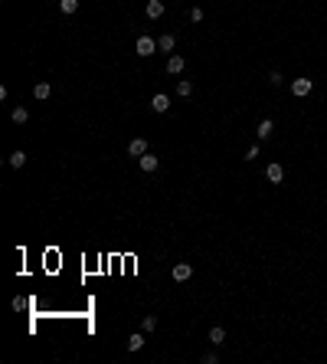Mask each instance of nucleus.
Returning a JSON list of instances; mask_svg holds the SVG:
<instances>
[{"mask_svg": "<svg viewBox=\"0 0 327 364\" xmlns=\"http://www.w3.org/2000/svg\"><path fill=\"white\" fill-rule=\"evenodd\" d=\"M26 161H30V158H26V151H13V155L7 158V164H10V167H17V171H20V167L26 164Z\"/></svg>", "mask_w": 327, "mask_h": 364, "instance_id": "4468645a", "label": "nucleus"}, {"mask_svg": "<svg viewBox=\"0 0 327 364\" xmlns=\"http://www.w3.org/2000/svg\"><path fill=\"white\" fill-rule=\"evenodd\" d=\"M268 86H282V72H278V69H275L272 76H268Z\"/></svg>", "mask_w": 327, "mask_h": 364, "instance_id": "412c9836", "label": "nucleus"}, {"mask_svg": "<svg viewBox=\"0 0 327 364\" xmlns=\"http://www.w3.org/2000/svg\"><path fill=\"white\" fill-rule=\"evenodd\" d=\"M147 151H151V148H147L144 138H131V141H128V158H144Z\"/></svg>", "mask_w": 327, "mask_h": 364, "instance_id": "f03ea898", "label": "nucleus"}, {"mask_svg": "<svg viewBox=\"0 0 327 364\" xmlns=\"http://www.w3.org/2000/svg\"><path fill=\"white\" fill-rule=\"evenodd\" d=\"M10 118H13V121H17V125H26V121H30V112L23 109V105H17V109H13V112H10Z\"/></svg>", "mask_w": 327, "mask_h": 364, "instance_id": "f3484780", "label": "nucleus"}, {"mask_svg": "<svg viewBox=\"0 0 327 364\" xmlns=\"http://www.w3.org/2000/svg\"><path fill=\"white\" fill-rule=\"evenodd\" d=\"M154 328H157V315H144V318H141V331H144V335H151Z\"/></svg>", "mask_w": 327, "mask_h": 364, "instance_id": "a211bd4d", "label": "nucleus"}, {"mask_svg": "<svg viewBox=\"0 0 327 364\" xmlns=\"http://www.w3.org/2000/svg\"><path fill=\"white\" fill-rule=\"evenodd\" d=\"M144 13H147V20H161L164 13H167V7H164V0H147Z\"/></svg>", "mask_w": 327, "mask_h": 364, "instance_id": "20e7f679", "label": "nucleus"}, {"mask_svg": "<svg viewBox=\"0 0 327 364\" xmlns=\"http://www.w3.org/2000/svg\"><path fill=\"white\" fill-rule=\"evenodd\" d=\"M138 164H141V171H144V174H154V171L161 167V158H157V155H151V151H147V155H144V158H138Z\"/></svg>", "mask_w": 327, "mask_h": 364, "instance_id": "39448f33", "label": "nucleus"}, {"mask_svg": "<svg viewBox=\"0 0 327 364\" xmlns=\"http://www.w3.org/2000/svg\"><path fill=\"white\" fill-rule=\"evenodd\" d=\"M272 132H275V121H272V118H262L259 128H255V138H259V141H265V138H272Z\"/></svg>", "mask_w": 327, "mask_h": 364, "instance_id": "9d476101", "label": "nucleus"}, {"mask_svg": "<svg viewBox=\"0 0 327 364\" xmlns=\"http://www.w3.org/2000/svg\"><path fill=\"white\" fill-rule=\"evenodd\" d=\"M177 95H180V99H190V95H193V82H190V79H180V82H177Z\"/></svg>", "mask_w": 327, "mask_h": 364, "instance_id": "2eb2a0df", "label": "nucleus"}, {"mask_svg": "<svg viewBox=\"0 0 327 364\" xmlns=\"http://www.w3.org/2000/svg\"><path fill=\"white\" fill-rule=\"evenodd\" d=\"M311 89H314V82H311V79H294V82H291V95L305 99V95H311Z\"/></svg>", "mask_w": 327, "mask_h": 364, "instance_id": "7ed1b4c3", "label": "nucleus"}, {"mask_svg": "<svg viewBox=\"0 0 327 364\" xmlns=\"http://www.w3.org/2000/svg\"><path fill=\"white\" fill-rule=\"evenodd\" d=\"M206 338H209V344H223V341H226V328H219V325H216V328H209Z\"/></svg>", "mask_w": 327, "mask_h": 364, "instance_id": "dca6fc26", "label": "nucleus"}, {"mask_svg": "<svg viewBox=\"0 0 327 364\" xmlns=\"http://www.w3.org/2000/svg\"><path fill=\"white\" fill-rule=\"evenodd\" d=\"M170 276H174V282H186V279L193 276V266H190V263H177L174 269H170Z\"/></svg>", "mask_w": 327, "mask_h": 364, "instance_id": "423d86ee", "label": "nucleus"}, {"mask_svg": "<svg viewBox=\"0 0 327 364\" xmlns=\"http://www.w3.org/2000/svg\"><path fill=\"white\" fill-rule=\"evenodd\" d=\"M49 95H53V86H49V82H36V86H33V99L46 102Z\"/></svg>", "mask_w": 327, "mask_h": 364, "instance_id": "f8f14e48", "label": "nucleus"}, {"mask_svg": "<svg viewBox=\"0 0 327 364\" xmlns=\"http://www.w3.org/2000/svg\"><path fill=\"white\" fill-rule=\"evenodd\" d=\"M184 66H186L184 56H177V53L167 56V72H170V76H180V72H184Z\"/></svg>", "mask_w": 327, "mask_h": 364, "instance_id": "0eeeda50", "label": "nucleus"}, {"mask_svg": "<svg viewBox=\"0 0 327 364\" xmlns=\"http://www.w3.org/2000/svg\"><path fill=\"white\" fill-rule=\"evenodd\" d=\"M59 10H62V13H76L79 10V0H59Z\"/></svg>", "mask_w": 327, "mask_h": 364, "instance_id": "6ab92c4d", "label": "nucleus"}, {"mask_svg": "<svg viewBox=\"0 0 327 364\" xmlns=\"http://www.w3.org/2000/svg\"><path fill=\"white\" fill-rule=\"evenodd\" d=\"M134 53H138V56H154V53H157V40H151V36H138Z\"/></svg>", "mask_w": 327, "mask_h": 364, "instance_id": "f257e3e1", "label": "nucleus"}, {"mask_svg": "<svg viewBox=\"0 0 327 364\" xmlns=\"http://www.w3.org/2000/svg\"><path fill=\"white\" fill-rule=\"evenodd\" d=\"M265 177H268L272 184H282V181H285V167L278 164V161H272V164L265 167Z\"/></svg>", "mask_w": 327, "mask_h": 364, "instance_id": "6e6552de", "label": "nucleus"}, {"mask_svg": "<svg viewBox=\"0 0 327 364\" xmlns=\"http://www.w3.org/2000/svg\"><path fill=\"white\" fill-rule=\"evenodd\" d=\"M141 348H144V331L128 335V351H141Z\"/></svg>", "mask_w": 327, "mask_h": 364, "instance_id": "ddd939ff", "label": "nucleus"}, {"mask_svg": "<svg viewBox=\"0 0 327 364\" xmlns=\"http://www.w3.org/2000/svg\"><path fill=\"white\" fill-rule=\"evenodd\" d=\"M170 109V95H164V92H157L151 99V112H157V115H164V112Z\"/></svg>", "mask_w": 327, "mask_h": 364, "instance_id": "1a4fd4ad", "label": "nucleus"}, {"mask_svg": "<svg viewBox=\"0 0 327 364\" xmlns=\"http://www.w3.org/2000/svg\"><path fill=\"white\" fill-rule=\"evenodd\" d=\"M216 361H219V358H216L213 351H206V354H203V364H216Z\"/></svg>", "mask_w": 327, "mask_h": 364, "instance_id": "5701e85b", "label": "nucleus"}, {"mask_svg": "<svg viewBox=\"0 0 327 364\" xmlns=\"http://www.w3.org/2000/svg\"><path fill=\"white\" fill-rule=\"evenodd\" d=\"M174 46H177V36L174 33L157 36V49H161V53H174Z\"/></svg>", "mask_w": 327, "mask_h": 364, "instance_id": "9b49d317", "label": "nucleus"}, {"mask_svg": "<svg viewBox=\"0 0 327 364\" xmlns=\"http://www.w3.org/2000/svg\"><path fill=\"white\" fill-rule=\"evenodd\" d=\"M259 155H262V148H259V144H252L249 151H245V161H255V158H259Z\"/></svg>", "mask_w": 327, "mask_h": 364, "instance_id": "aec40b11", "label": "nucleus"}, {"mask_svg": "<svg viewBox=\"0 0 327 364\" xmlns=\"http://www.w3.org/2000/svg\"><path fill=\"white\" fill-rule=\"evenodd\" d=\"M190 20L200 23V20H203V10H200V7H193V10H190Z\"/></svg>", "mask_w": 327, "mask_h": 364, "instance_id": "4be33fe9", "label": "nucleus"}]
</instances>
